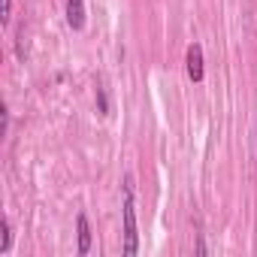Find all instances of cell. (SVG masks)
Here are the masks:
<instances>
[{"label":"cell","mask_w":257,"mask_h":257,"mask_svg":"<svg viewBox=\"0 0 257 257\" xmlns=\"http://www.w3.org/2000/svg\"><path fill=\"white\" fill-rule=\"evenodd\" d=\"M121 218H124V254L134 257L140 251V230H137V206H134V179H124V206H121Z\"/></svg>","instance_id":"obj_1"},{"label":"cell","mask_w":257,"mask_h":257,"mask_svg":"<svg viewBox=\"0 0 257 257\" xmlns=\"http://www.w3.org/2000/svg\"><path fill=\"white\" fill-rule=\"evenodd\" d=\"M185 64H188V79H191V82H203L206 70H203V46H200V43H191V46H188Z\"/></svg>","instance_id":"obj_2"},{"label":"cell","mask_w":257,"mask_h":257,"mask_svg":"<svg viewBox=\"0 0 257 257\" xmlns=\"http://www.w3.org/2000/svg\"><path fill=\"white\" fill-rule=\"evenodd\" d=\"M76 233H79V257H85L91 251V224H88L85 212L76 215Z\"/></svg>","instance_id":"obj_3"},{"label":"cell","mask_w":257,"mask_h":257,"mask_svg":"<svg viewBox=\"0 0 257 257\" xmlns=\"http://www.w3.org/2000/svg\"><path fill=\"white\" fill-rule=\"evenodd\" d=\"M67 25L73 31L85 28V0H67Z\"/></svg>","instance_id":"obj_4"},{"label":"cell","mask_w":257,"mask_h":257,"mask_svg":"<svg viewBox=\"0 0 257 257\" xmlns=\"http://www.w3.org/2000/svg\"><path fill=\"white\" fill-rule=\"evenodd\" d=\"M13 245V227H10V218H4V242H0V254H7Z\"/></svg>","instance_id":"obj_5"},{"label":"cell","mask_w":257,"mask_h":257,"mask_svg":"<svg viewBox=\"0 0 257 257\" xmlns=\"http://www.w3.org/2000/svg\"><path fill=\"white\" fill-rule=\"evenodd\" d=\"M97 106H100V112H103V115L109 112V97H106V88H97Z\"/></svg>","instance_id":"obj_6"},{"label":"cell","mask_w":257,"mask_h":257,"mask_svg":"<svg viewBox=\"0 0 257 257\" xmlns=\"http://www.w3.org/2000/svg\"><path fill=\"white\" fill-rule=\"evenodd\" d=\"M13 19V0H4V25H10Z\"/></svg>","instance_id":"obj_7"}]
</instances>
